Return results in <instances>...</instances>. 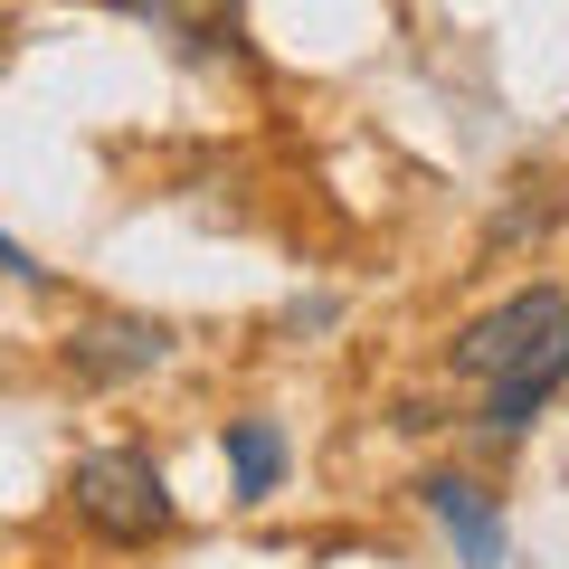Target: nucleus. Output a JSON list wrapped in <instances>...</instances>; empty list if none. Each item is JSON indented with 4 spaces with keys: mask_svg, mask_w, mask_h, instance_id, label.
I'll return each instance as SVG.
<instances>
[{
    "mask_svg": "<svg viewBox=\"0 0 569 569\" xmlns=\"http://www.w3.org/2000/svg\"><path fill=\"white\" fill-rule=\"evenodd\" d=\"M67 503H77V522L96 531V541H114V550H142V541H162V531L181 522V512H171L162 466H152L142 447H96V456H77Z\"/></svg>",
    "mask_w": 569,
    "mask_h": 569,
    "instance_id": "f257e3e1",
    "label": "nucleus"
},
{
    "mask_svg": "<svg viewBox=\"0 0 569 569\" xmlns=\"http://www.w3.org/2000/svg\"><path fill=\"white\" fill-rule=\"evenodd\" d=\"M228 485H238V503H266L284 485V427L276 418H228Z\"/></svg>",
    "mask_w": 569,
    "mask_h": 569,
    "instance_id": "0eeeda50",
    "label": "nucleus"
},
{
    "mask_svg": "<svg viewBox=\"0 0 569 569\" xmlns=\"http://www.w3.org/2000/svg\"><path fill=\"white\" fill-rule=\"evenodd\" d=\"M171 361V332L142 323V313H114V323H86L77 342H67V370L77 380H133V370Z\"/></svg>",
    "mask_w": 569,
    "mask_h": 569,
    "instance_id": "20e7f679",
    "label": "nucleus"
},
{
    "mask_svg": "<svg viewBox=\"0 0 569 569\" xmlns=\"http://www.w3.org/2000/svg\"><path fill=\"white\" fill-rule=\"evenodd\" d=\"M569 380V342H550L541 361H522L512 380H493V399H485V437H522L531 418L550 408V389Z\"/></svg>",
    "mask_w": 569,
    "mask_h": 569,
    "instance_id": "423d86ee",
    "label": "nucleus"
},
{
    "mask_svg": "<svg viewBox=\"0 0 569 569\" xmlns=\"http://www.w3.org/2000/svg\"><path fill=\"white\" fill-rule=\"evenodd\" d=\"M10 39H20V29H10V10H0V67H10Z\"/></svg>",
    "mask_w": 569,
    "mask_h": 569,
    "instance_id": "1a4fd4ad",
    "label": "nucleus"
},
{
    "mask_svg": "<svg viewBox=\"0 0 569 569\" xmlns=\"http://www.w3.org/2000/svg\"><path fill=\"white\" fill-rule=\"evenodd\" d=\"M0 276H20V284H48V266H39V257H29V247H20V238H0Z\"/></svg>",
    "mask_w": 569,
    "mask_h": 569,
    "instance_id": "6e6552de",
    "label": "nucleus"
},
{
    "mask_svg": "<svg viewBox=\"0 0 569 569\" xmlns=\"http://www.w3.org/2000/svg\"><path fill=\"white\" fill-rule=\"evenodd\" d=\"M427 512H437V531L456 541V560L466 569H503V512H493L485 485H466V475H427Z\"/></svg>",
    "mask_w": 569,
    "mask_h": 569,
    "instance_id": "7ed1b4c3",
    "label": "nucleus"
},
{
    "mask_svg": "<svg viewBox=\"0 0 569 569\" xmlns=\"http://www.w3.org/2000/svg\"><path fill=\"white\" fill-rule=\"evenodd\" d=\"M550 342H569V295L560 284H522V295H503L493 313H475L466 332L447 342V361H456V380H512L522 361H541Z\"/></svg>",
    "mask_w": 569,
    "mask_h": 569,
    "instance_id": "f03ea898",
    "label": "nucleus"
},
{
    "mask_svg": "<svg viewBox=\"0 0 569 569\" xmlns=\"http://www.w3.org/2000/svg\"><path fill=\"white\" fill-rule=\"evenodd\" d=\"M104 10H123V20H152L162 39L200 48V58L238 48V0H104Z\"/></svg>",
    "mask_w": 569,
    "mask_h": 569,
    "instance_id": "39448f33",
    "label": "nucleus"
}]
</instances>
